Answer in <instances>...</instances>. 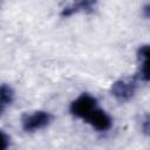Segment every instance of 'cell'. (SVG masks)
I'll return each mask as SVG.
<instances>
[{"label": "cell", "instance_id": "6da1fadb", "mask_svg": "<svg viewBox=\"0 0 150 150\" xmlns=\"http://www.w3.org/2000/svg\"><path fill=\"white\" fill-rule=\"evenodd\" d=\"M97 108V100L88 93H82L70 103L69 111L73 116L87 122Z\"/></svg>", "mask_w": 150, "mask_h": 150}, {"label": "cell", "instance_id": "7a4b0ae2", "mask_svg": "<svg viewBox=\"0 0 150 150\" xmlns=\"http://www.w3.org/2000/svg\"><path fill=\"white\" fill-rule=\"evenodd\" d=\"M53 115L45 110L26 112L21 116V127L26 132H34L50 124Z\"/></svg>", "mask_w": 150, "mask_h": 150}, {"label": "cell", "instance_id": "3957f363", "mask_svg": "<svg viewBox=\"0 0 150 150\" xmlns=\"http://www.w3.org/2000/svg\"><path fill=\"white\" fill-rule=\"evenodd\" d=\"M137 77L136 76H124L115 81L110 87V94L120 102L129 101L136 91Z\"/></svg>", "mask_w": 150, "mask_h": 150}, {"label": "cell", "instance_id": "277c9868", "mask_svg": "<svg viewBox=\"0 0 150 150\" xmlns=\"http://www.w3.org/2000/svg\"><path fill=\"white\" fill-rule=\"evenodd\" d=\"M86 123L90 124L97 131H107V130H109L111 128L112 120L103 109L97 108L91 114V116L88 118V121Z\"/></svg>", "mask_w": 150, "mask_h": 150}, {"label": "cell", "instance_id": "5b68a950", "mask_svg": "<svg viewBox=\"0 0 150 150\" xmlns=\"http://www.w3.org/2000/svg\"><path fill=\"white\" fill-rule=\"evenodd\" d=\"M139 61L138 77L143 81H150V45H143L137 50Z\"/></svg>", "mask_w": 150, "mask_h": 150}, {"label": "cell", "instance_id": "8992f818", "mask_svg": "<svg viewBox=\"0 0 150 150\" xmlns=\"http://www.w3.org/2000/svg\"><path fill=\"white\" fill-rule=\"evenodd\" d=\"M95 6H96V1L93 0H82V1L71 2L62 8L61 16L68 18L75 13H93L95 11Z\"/></svg>", "mask_w": 150, "mask_h": 150}, {"label": "cell", "instance_id": "52a82bcc", "mask_svg": "<svg viewBox=\"0 0 150 150\" xmlns=\"http://www.w3.org/2000/svg\"><path fill=\"white\" fill-rule=\"evenodd\" d=\"M14 98V90L9 84L2 83L0 87V112L2 114L7 105L13 102Z\"/></svg>", "mask_w": 150, "mask_h": 150}, {"label": "cell", "instance_id": "ba28073f", "mask_svg": "<svg viewBox=\"0 0 150 150\" xmlns=\"http://www.w3.org/2000/svg\"><path fill=\"white\" fill-rule=\"evenodd\" d=\"M142 132L150 137V112H148L142 121Z\"/></svg>", "mask_w": 150, "mask_h": 150}, {"label": "cell", "instance_id": "9c48e42d", "mask_svg": "<svg viewBox=\"0 0 150 150\" xmlns=\"http://www.w3.org/2000/svg\"><path fill=\"white\" fill-rule=\"evenodd\" d=\"M9 141H11V139H9V136H7L5 131H1V142H2L1 150H8Z\"/></svg>", "mask_w": 150, "mask_h": 150}, {"label": "cell", "instance_id": "30bf717a", "mask_svg": "<svg viewBox=\"0 0 150 150\" xmlns=\"http://www.w3.org/2000/svg\"><path fill=\"white\" fill-rule=\"evenodd\" d=\"M142 12H143V15L148 19H150V4H145L142 8Z\"/></svg>", "mask_w": 150, "mask_h": 150}]
</instances>
